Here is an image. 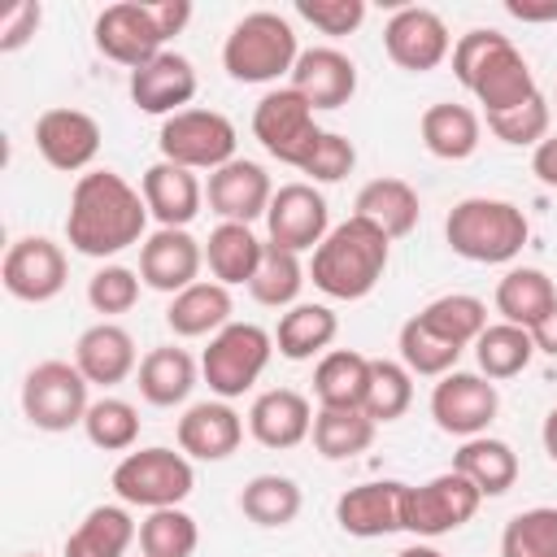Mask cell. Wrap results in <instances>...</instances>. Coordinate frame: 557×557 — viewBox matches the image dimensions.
<instances>
[{"mask_svg": "<svg viewBox=\"0 0 557 557\" xmlns=\"http://www.w3.org/2000/svg\"><path fill=\"white\" fill-rule=\"evenodd\" d=\"M148 205L144 191L131 187L117 170H87L78 174L70 191V213H65V239L83 257H117L131 244L148 239Z\"/></svg>", "mask_w": 557, "mask_h": 557, "instance_id": "obj_1", "label": "cell"}, {"mask_svg": "<svg viewBox=\"0 0 557 557\" xmlns=\"http://www.w3.org/2000/svg\"><path fill=\"white\" fill-rule=\"evenodd\" d=\"M453 74L483 104L487 117L492 113H509V109L527 104L531 96H540L527 57L513 48L509 35H500L492 26H474V30L457 35V44H453Z\"/></svg>", "mask_w": 557, "mask_h": 557, "instance_id": "obj_2", "label": "cell"}, {"mask_svg": "<svg viewBox=\"0 0 557 557\" xmlns=\"http://www.w3.org/2000/svg\"><path fill=\"white\" fill-rule=\"evenodd\" d=\"M387 261H392V239H387L374 222L348 213V218L335 222V226L326 231V239L313 248L309 278H313V287H318L322 296H331V300H366V296L383 283Z\"/></svg>", "mask_w": 557, "mask_h": 557, "instance_id": "obj_3", "label": "cell"}, {"mask_svg": "<svg viewBox=\"0 0 557 557\" xmlns=\"http://www.w3.org/2000/svg\"><path fill=\"white\" fill-rule=\"evenodd\" d=\"M444 239L457 257L474 261V265H505L513 261L527 239H531V222L513 200H496V196H466L448 209L444 218Z\"/></svg>", "mask_w": 557, "mask_h": 557, "instance_id": "obj_4", "label": "cell"}, {"mask_svg": "<svg viewBox=\"0 0 557 557\" xmlns=\"http://www.w3.org/2000/svg\"><path fill=\"white\" fill-rule=\"evenodd\" d=\"M296 57H300L296 30L274 9L244 13L222 39V70L235 83H278L283 74H292Z\"/></svg>", "mask_w": 557, "mask_h": 557, "instance_id": "obj_5", "label": "cell"}, {"mask_svg": "<svg viewBox=\"0 0 557 557\" xmlns=\"http://www.w3.org/2000/svg\"><path fill=\"white\" fill-rule=\"evenodd\" d=\"M113 492L122 505H139V509H170V505H183L196 487V470L187 461V453H174L165 444H152V448H139V453H126L113 474H109Z\"/></svg>", "mask_w": 557, "mask_h": 557, "instance_id": "obj_6", "label": "cell"}, {"mask_svg": "<svg viewBox=\"0 0 557 557\" xmlns=\"http://www.w3.org/2000/svg\"><path fill=\"white\" fill-rule=\"evenodd\" d=\"M270 357H274V335L265 326L231 322L209 339V348L200 357V374L218 400H235V396L252 392V383L265 374Z\"/></svg>", "mask_w": 557, "mask_h": 557, "instance_id": "obj_7", "label": "cell"}, {"mask_svg": "<svg viewBox=\"0 0 557 557\" xmlns=\"http://www.w3.org/2000/svg\"><path fill=\"white\" fill-rule=\"evenodd\" d=\"M87 379L74 361H39L26 370L22 379V413L35 431H48V435H61L70 426H83L91 400H87Z\"/></svg>", "mask_w": 557, "mask_h": 557, "instance_id": "obj_8", "label": "cell"}, {"mask_svg": "<svg viewBox=\"0 0 557 557\" xmlns=\"http://www.w3.org/2000/svg\"><path fill=\"white\" fill-rule=\"evenodd\" d=\"M483 505V492L457 474V470H444L426 483H405V496H400V531L418 535V540H435V535H448L457 527H466Z\"/></svg>", "mask_w": 557, "mask_h": 557, "instance_id": "obj_9", "label": "cell"}, {"mask_svg": "<svg viewBox=\"0 0 557 557\" xmlns=\"http://www.w3.org/2000/svg\"><path fill=\"white\" fill-rule=\"evenodd\" d=\"M157 148H161V161H174L183 170H209L213 174L226 161H235L239 131L218 109H183V113H174V117L161 122Z\"/></svg>", "mask_w": 557, "mask_h": 557, "instance_id": "obj_10", "label": "cell"}, {"mask_svg": "<svg viewBox=\"0 0 557 557\" xmlns=\"http://www.w3.org/2000/svg\"><path fill=\"white\" fill-rule=\"evenodd\" d=\"M252 135L274 161L300 170L326 131L313 122V109L296 87H274L252 109Z\"/></svg>", "mask_w": 557, "mask_h": 557, "instance_id": "obj_11", "label": "cell"}, {"mask_svg": "<svg viewBox=\"0 0 557 557\" xmlns=\"http://www.w3.org/2000/svg\"><path fill=\"white\" fill-rule=\"evenodd\" d=\"M65 278H70V261H65V248L48 235H22L4 248V261H0V283L13 300H26V305H48L65 292Z\"/></svg>", "mask_w": 557, "mask_h": 557, "instance_id": "obj_12", "label": "cell"}, {"mask_svg": "<svg viewBox=\"0 0 557 557\" xmlns=\"http://www.w3.org/2000/svg\"><path fill=\"white\" fill-rule=\"evenodd\" d=\"M496 413H500V392L479 370H448L431 387V418L444 435H457V440L487 435Z\"/></svg>", "mask_w": 557, "mask_h": 557, "instance_id": "obj_13", "label": "cell"}, {"mask_svg": "<svg viewBox=\"0 0 557 557\" xmlns=\"http://www.w3.org/2000/svg\"><path fill=\"white\" fill-rule=\"evenodd\" d=\"M91 39H96V52L126 65V70H139L148 65L152 57L165 52V30L152 13V4H139V0H117L109 9H100L96 26H91Z\"/></svg>", "mask_w": 557, "mask_h": 557, "instance_id": "obj_14", "label": "cell"}, {"mask_svg": "<svg viewBox=\"0 0 557 557\" xmlns=\"http://www.w3.org/2000/svg\"><path fill=\"white\" fill-rule=\"evenodd\" d=\"M383 52L392 57V65H400L409 74H426V70L444 65V57H453L448 22L426 4H405L383 26Z\"/></svg>", "mask_w": 557, "mask_h": 557, "instance_id": "obj_15", "label": "cell"}, {"mask_svg": "<svg viewBox=\"0 0 557 557\" xmlns=\"http://www.w3.org/2000/svg\"><path fill=\"white\" fill-rule=\"evenodd\" d=\"M331 231L326 196L313 183H283L265 209V239L287 252H313Z\"/></svg>", "mask_w": 557, "mask_h": 557, "instance_id": "obj_16", "label": "cell"}, {"mask_svg": "<svg viewBox=\"0 0 557 557\" xmlns=\"http://www.w3.org/2000/svg\"><path fill=\"white\" fill-rule=\"evenodd\" d=\"M100 122L83 109H44L35 117V148L61 174H87L100 157Z\"/></svg>", "mask_w": 557, "mask_h": 557, "instance_id": "obj_17", "label": "cell"}, {"mask_svg": "<svg viewBox=\"0 0 557 557\" xmlns=\"http://www.w3.org/2000/svg\"><path fill=\"white\" fill-rule=\"evenodd\" d=\"M200 265H205V244L191 231L178 226H157L144 244H139V278L152 292L178 296L183 287L200 283Z\"/></svg>", "mask_w": 557, "mask_h": 557, "instance_id": "obj_18", "label": "cell"}, {"mask_svg": "<svg viewBox=\"0 0 557 557\" xmlns=\"http://www.w3.org/2000/svg\"><path fill=\"white\" fill-rule=\"evenodd\" d=\"M205 200H209V209H213L222 222H244V226H252L257 218H265V209H270V200H274V183H270V174H265L257 161L235 157V161H226L222 170L209 174Z\"/></svg>", "mask_w": 557, "mask_h": 557, "instance_id": "obj_19", "label": "cell"}, {"mask_svg": "<svg viewBox=\"0 0 557 557\" xmlns=\"http://www.w3.org/2000/svg\"><path fill=\"white\" fill-rule=\"evenodd\" d=\"M126 91H131V104H135L139 113L174 117V113H183V104H191V96H196V65H191L183 52H170V48H165V52L152 57L148 65L131 70Z\"/></svg>", "mask_w": 557, "mask_h": 557, "instance_id": "obj_20", "label": "cell"}, {"mask_svg": "<svg viewBox=\"0 0 557 557\" xmlns=\"http://www.w3.org/2000/svg\"><path fill=\"white\" fill-rule=\"evenodd\" d=\"M287 78H292L287 87H296L309 100L313 113L318 109H344L352 100V91H357V61L348 52L331 48V44L305 48Z\"/></svg>", "mask_w": 557, "mask_h": 557, "instance_id": "obj_21", "label": "cell"}, {"mask_svg": "<svg viewBox=\"0 0 557 557\" xmlns=\"http://www.w3.org/2000/svg\"><path fill=\"white\" fill-rule=\"evenodd\" d=\"M400 496L405 483L400 479H374V483H357L348 492H339L335 500V522L344 535L352 540H379L400 531Z\"/></svg>", "mask_w": 557, "mask_h": 557, "instance_id": "obj_22", "label": "cell"}, {"mask_svg": "<svg viewBox=\"0 0 557 557\" xmlns=\"http://www.w3.org/2000/svg\"><path fill=\"white\" fill-rule=\"evenodd\" d=\"M174 435H178V453L196 461H226L244 444V418L231 409V400H200L183 409Z\"/></svg>", "mask_w": 557, "mask_h": 557, "instance_id": "obj_23", "label": "cell"}, {"mask_svg": "<svg viewBox=\"0 0 557 557\" xmlns=\"http://www.w3.org/2000/svg\"><path fill=\"white\" fill-rule=\"evenodd\" d=\"M313 431V405L296 387H270L248 409V435L261 448H296Z\"/></svg>", "mask_w": 557, "mask_h": 557, "instance_id": "obj_24", "label": "cell"}, {"mask_svg": "<svg viewBox=\"0 0 557 557\" xmlns=\"http://www.w3.org/2000/svg\"><path fill=\"white\" fill-rule=\"evenodd\" d=\"M74 366L91 387H113L139 370L135 335L117 322H96L74 339Z\"/></svg>", "mask_w": 557, "mask_h": 557, "instance_id": "obj_25", "label": "cell"}, {"mask_svg": "<svg viewBox=\"0 0 557 557\" xmlns=\"http://www.w3.org/2000/svg\"><path fill=\"white\" fill-rule=\"evenodd\" d=\"M139 191H144L148 213L161 226H178V231H187V222L205 205V187H200L196 170H183L174 161H152L144 170V178H139Z\"/></svg>", "mask_w": 557, "mask_h": 557, "instance_id": "obj_26", "label": "cell"}, {"mask_svg": "<svg viewBox=\"0 0 557 557\" xmlns=\"http://www.w3.org/2000/svg\"><path fill=\"white\" fill-rule=\"evenodd\" d=\"M231 313H235L231 287H222L218 278H200V283L183 287L178 296H170V305H165V326H170L178 339H200V335L213 339L222 326H231Z\"/></svg>", "mask_w": 557, "mask_h": 557, "instance_id": "obj_27", "label": "cell"}, {"mask_svg": "<svg viewBox=\"0 0 557 557\" xmlns=\"http://www.w3.org/2000/svg\"><path fill=\"white\" fill-rule=\"evenodd\" d=\"M352 213L374 222L387 239H405V235H413V226L422 218V200H418V191L405 178L383 174V178L361 183V191L352 200Z\"/></svg>", "mask_w": 557, "mask_h": 557, "instance_id": "obj_28", "label": "cell"}, {"mask_svg": "<svg viewBox=\"0 0 557 557\" xmlns=\"http://www.w3.org/2000/svg\"><path fill=\"white\" fill-rule=\"evenodd\" d=\"M196 374H200V366L191 361L187 348L161 344V348H148V352H144L139 370H135V387H139V396H144L148 405L174 409V405H183V400L191 396Z\"/></svg>", "mask_w": 557, "mask_h": 557, "instance_id": "obj_29", "label": "cell"}, {"mask_svg": "<svg viewBox=\"0 0 557 557\" xmlns=\"http://www.w3.org/2000/svg\"><path fill=\"white\" fill-rule=\"evenodd\" d=\"M418 135H422V144H426L431 157H440V161H466L483 144V122H479V113L470 104L440 100V104H431L422 113Z\"/></svg>", "mask_w": 557, "mask_h": 557, "instance_id": "obj_30", "label": "cell"}, {"mask_svg": "<svg viewBox=\"0 0 557 557\" xmlns=\"http://www.w3.org/2000/svg\"><path fill=\"white\" fill-rule=\"evenodd\" d=\"M261 257H265V239H257L252 226L244 222H218L205 239V265L222 287H239V283L248 287Z\"/></svg>", "mask_w": 557, "mask_h": 557, "instance_id": "obj_31", "label": "cell"}, {"mask_svg": "<svg viewBox=\"0 0 557 557\" xmlns=\"http://www.w3.org/2000/svg\"><path fill=\"white\" fill-rule=\"evenodd\" d=\"M496 313H500V322H513V326H522V331H535L548 313H553V305H557V287H553V278L544 274V270H535V265H513V270H505V278L496 283Z\"/></svg>", "mask_w": 557, "mask_h": 557, "instance_id": "obj_32", "label": "cell"}, {"mask_svg": "<svg viewBox=\"0 0 557 557\" xmlns=\"http://www.w3.org/2000/svg\"><path fill=\"white\" fill-rule=\"evenodd\" d=\"M335 335H339L335 309L318 305V300H300V305L283 309V318L274 326V352L287 361H309V357L326 352Z\"/></svg>", "mask_w": 557, "mask_h": 557, "instance_id": "obj_33", "label": "cell"}, {"mask_svg": "<svg viewBox=\"0 0 557 557\" xmlns=\"http://www.w3.org/2000/svg\"><path fill=\"white\" fill-rule=\"evenodd\" d=\"M135 540H139V527L122 505H96L65 535L61 557H126Z\"/></svg>", "mask_w": 557, "mask_h": 557, "instance_id": "obj_34", "label": "cell"}, {"mask_svg": "<svg viewBox=\"0 0 557 557\" xmlns=\"http://www.w3.org/2000/svg\"><path fill=\"white\" fill-rule=\"evenodd\" d=\"M370 387V357L352 348H331L313 366V396L318 409H361Z\"/></svg>", "mask_w": 557, "mask_h": 557, "instance_id": "obj_35", "label": "cell"}, {"mask_svg": "<svg viewBox=\"0 0 557 557\" xmlns=\"http://www.w3.org/2000/svg\"><path fill=\"white\" fill-rule=\"evenodd\" d=\"M453 470L466 474L483 496H505L513 483H518V453L496 440V435H474V440H461V448L453 453Z\"/></svg>", "mask_w": 557, "mask_h": 557, "instance_id": "obj_36", "label": "cell"}, {"mask_svg": "<svg viewBox=\"0 0 557 557\" xmlns=\"http://www.w3.org/2000/svg\"><path fill=\"white\" fill-rule=\"evenodd\" d=\"M300 505H305L300 483L287 479V474H252L239 492V513L252 527H265V531H278V527L296 522Z\"/></svg>", "mask_w": 557, "mask_h": 557, "instance_id": "obj_37", "label": "cell"}, {"mask_svg": "<svg viewBox=\"0 0 557 557\" xmlns=\"http://www.w3.org/2000/svg\"><path fill=\"white\" fill-rule=\"evenodd\" d=\"M374 431H379V422L366 409H318L309 440H313L318 457L348 461V457H357L374 444Z\"/></svg>", "mask_w": 557, "mask_h": 557, "instance_id": "obj_38", "label": "cell"}, {"mask_svg": "<svg viewBox=\"0 0 557 557\" xmlns=\"http://www.w3.org/2000/svg\"><path fill=\"white\" fill-rule=\"evenodd\" d=\"M474 348V361H479V374L500 383V379H513L531 366L535 357V339L531 331L513 326V322H487V331L470 344Z\"/></svg>", "mask_w": 557, "mask_h": 557, "instance_id": "obj_39", "label": "cell"}, {"mask_svg": "<svg viewBox=\"0 0 557 557\" xmlns=\"http://www.w3.org/2000/svg\"><path fill=\"white\" fill-rule=\"evenodd\" d=\"M305 274L309 270L300 265V252H287V248H278V244L265 239V257H261L252 283H248V292L265 309H292V305H300Z\"/></svg>", "mask_w": 557, "mask_h": 557, "instance_id": "obj_40", "label": "cell"}, {"mask_svg": "<svg viewBox=\"0 0 557 557\" xmlns=\"http://www.w3.org/2000/svg\"><path fill=\"white\" fill-rule=\"evenodd\" d=\"M418 318H422L435 335H444L448 344H457V348H470V344L487 331V305H483L479 296H470V292L435 296L431 305L418 309Z\"/></svg>", "mask_w": 557, "mask_h": 557, "instance_id": "obj_41", "label": "cell"}, {"mask_svg": "<svg viewBox=\"0 0 557 557\" xmlns=\"http://www.w3.org/2000/svg\"><path fill=\"white\" fill-rule=\"evenodd\" d=\"M396 348H400V361H405V370L409 374H422V379H444L448 370H457V357L466 352V348H457V344H448L444 335H435L418 313L400 326V335H396Z\"/></svg>", "mask_w": 557, "mask_h": 557, "instance_id": "obj_42", "label": "cell"}, {"mask_svg": "<svg viewBox=\"0 0 557 557\" xmlns=\"http://www.w3.org/2000/svg\"><path fill=\"white\" fill-rule=\"evenodd\" d=\"M200 544V527L183 505L148 509L139 522V553L144 557H191Z\"/></svg>", "mask_w": 557, "mask_h": 557, "instance_id": "obj_43", "label": "cell"}, {"mask_svg": "<svg viewBox=\"0 0 557 557\" xmlns=\"http://www.w3.org/2000/svg\"><path fill=\"white\" fill-rule=\"evenodd\" d=\"M413 405V374L405 370V361H387V357H370V387H366V413L383 426L405 418Z\"/></svg>", "mask_w": 557, "mask_h": 557, "instance_id": "obj_44", "label": "cell"}, {"mask_svg": "<svg viewBox=\"0 0 557 557\" xmlns=\"http://www.w3.org/2000/svg\"><path fill=\"white\" fill-rule=\"evenodd\" d=\"M83 435L100 453H131L139 440V409L122 396H100V400H91V409L83 418Z\"/></svg>", "mask_w": 557, "mask_h": 557, "instance_id": "obj_45", "label": "cell"}, {"mask_svg": "<svg viewBox=\"0 0 557 557\" xmlns=\"http://www.w3.org/2000/svg\"><path fill=\"white\" fill-rule=\"evenodd\" d=\"M500 557H557V505L513 513L500 531Z\"/></svg>", "mask_w": 557, "mask_h": 557, "instance_id": "obj_46", "label": "cell"}, {"mask_svg": "<svg viewBox=\"0 0 557 557\" xmlns=\"http://www.w3.org/2000/svg\"><path fill=\"white\" fill-rule=\"evenodd\" d=\"M139 283H144L139 270L109 261V265H100V270L87 278V305H91L96 313H104V322L117 318V313H131V309L139 305Z\"/></svg>", "mask_w": 557, "mask_h": 557, "instance_id": "obj_47", "label": "cell"}, {"mask_svg": "<svg viewBox=\"0 0 557 557\" xmlns=\"http://www.w3.org/2000/svg\"><path fill=\"white\" fill-rule=\"evenodd\" d=\"M548 122H553V109H548V100L540 91V96H531L527 104H518L509 113H492L487 117V131L500 144H509V148H535V144L548 139Z\"/></svg>", "mask_w": 557, "mask_h": 557, "instance_id": "obj_48", "label": "cell"}, {"mask_svg": "<svg viewBox=\"0 0 557 557\" xmlns=\"http://www.w3.org/2000/svg\"><path fill=\"white\" fill-rule=\"evenodd\" d=\"M352 165H357V148H352V139L339 135V131H326V135L318 139L313 157L300 165V174H309V183H339V178L352 174Z\"/></svg>", "mask_w": 557, "mask_h": 557, "instance_id": "obj_49", "label": "cell"}, {"mask_svg": "<svg viewBox=\"0 0 557 557\" xmlns=\"http://www.w3.org/2000/svg\"><path fill=\"white\" fill-rule=\"evenodd\" d=\"M296 13L322 35H352L366 22V0H296Z\"/></svg>", "mask_w": 557, "mask_h": 557, "instance_id": "obj_50", "label": "cell"}, {"mask_svg": "<svg viewBox=\"0 0 557 557\" xmlns=\"http://www.w3.org/2000/svg\"><path fill=\"white\" fill-rule=\"evenodd\" d=\"M39 22H44V4H39V0L13 4V9L0 17V52L26 48V44L35 39V30H39Z\"/></svg>", "mask_w": 557, "mask_h": 557, "instance_id": "obj_51", "label": "cell"}, {"mask_svg": "<svg viewBox=\"0 0 557 557\" xmlns=\"http://www.w3.org/2000/svg\"><path fill=\"white\" fill-rule=\"evenodd\" d=\"M152 13L165 30V39H174L187 22H191V0H152Z\"/></svg>", "mask_w": 557, "mask_h": 557, "instance_id": "obj_52", "label": "cell"}, {"mask_svg": "<svg viewBox=\"0 0 557 557\" xmlns=\"http://www.w3.org/2000/svg\"><path fill=\"white\" fill-rule=\"evenodd\" d=\"M531 174H535L544 187L557 191V135H548L544 144L531 148Z\"/></svg>", "mask_w": 557, "mask_h": 557, "instance_id": "obj_53", "label": "cell"}, {"mask_svg": "<svg viewBox=\"0 0 557 557\" xmlns=\"http://www.w3.org/2000/svg\"><path fill=\"white\" fill-rule=\"evenodd\" d=\"M505 13L518 22H557V0H505Z\"/></svg>", "mask_w": 557, "mask_h": 557, "instance_id": "obj_54", "label": "cell"}, {"mask_svg": "<svg viewBox=\"0 0 557 557\" xmlns=\"http://www.w3.org/2000/svg\"><path fill=\"white\" fill-rule=\"evenodd\" d=\"M531 339H535V352H548V357H557V305H553V313L531 331Z\"/></svg>", "mask_w": 557, "mask_h": 557, "instance_id": "obj_55", "label": "cell"}, {"mask_svg": "<svg viewBox=\"0 0 557 557\" xmlns=\"http://www.w3.org/2000/svg\"><path fill=\"white\" fill-rule=\"evenodd\" d=\"M540 440H544V453L557 461V405L548 409V418H544V426H540Z\"/></svg>", "mask_w": 557, "mask_h": 557, "instance_id": "obj_56", "label": "cell"}, {"mask_svg": "<svg viewBox=\"0 0 557 557\" xmlns=\"http://www.w3.org/2000/svg\"><path fill=\"white\" fill-rule=\"evenodd\" d=\"M396 557H444V553H440V548H431V544H422V540H418V544H409V548H400V553H396Z\"/></svg>", "mask_w": 557, "mask_h": 557, "instance_id": "obj_57", "label": "cell"}, {"mask_svg": "<svg viewBox=\"0 0 557 557\" xmlns=\"http://www.w3.org/2000/svg\"><path fill=\"white\" fill-rule=\"evenodd\" d=\"M22 557H39V553H22Z\"/></svg>", "mask_w": 557, "mask_h": 557, "instance_id": "obj_58", "label": "cell"}]
</instances>
